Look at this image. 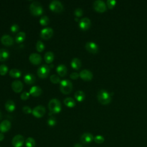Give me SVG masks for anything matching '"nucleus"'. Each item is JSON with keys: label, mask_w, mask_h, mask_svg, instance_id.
<instances>
[{"label": "nucleus", "mask_w": 147, "mask_h": 147, "mask_svg": "<svg viewBox=\"0 0 147 147\" xmlns=\"http://www.w3.org/2000/svg\"><path fill=\"white\" fill-rule=\"evenodd\" d=\"M53 34V29L50 27L44 28L41 30L40 33V36L42 39L48 40L49 39Z\"/></svg>", "instance_id": "obj_10"}, {"label": "nucleus", "mask_w": 147, "mask_h": 147, "mask_svg": "<svg viewBox=\"0 0 147 147\" xmlns=\"http://www.w3.org/2000/svg\"><path fill=\"white\" fill-rule=\"evenodd\" d=\"M8 71V67L5 64H1L0 65V75H5Z\"/></svg>", "instance_id": "obj_35"}, {"label": "nucleus", "mask_w": 147, "mask_h": 147, "mask_svg": "<svg viewBox=\"0 0 147 147\" xmlns=\"http://www.w3.org/2000/svg\"><path fill=\"white\" fill-rule=\"evenodd\" d=\"M116 1L115 0H107V5L108 6V7L110 9H112L113 7H114L115 5H116Z\"/></svg>", "instance_id": "obj_38"}, {"label": "nucleus", "mask_w": 147, "mask_h": 147, "mask_svg": "<svg viewBox=\"0 0 147 147\" xmlns=\"http://www.w3.org/2000/svg\"><path fill=\"white\" fill-rule=\"evenodd\" d=\"M47 123L49 126H53L56 125V120L54 117H50L48 121H47Z\"/></svg>", "instance_id": "obj_36"}, {"label": "nucleus", "mask_w": 147, "mask_h": 147, "mask_svg": "<svg viewBox=\"0 0 147 147\" xmlns=\"http://www.w3.org/2000/svg\"><path fill=\"white\" fill-rule=\"evenodd\" d=\"M19 30V26L17 24H13L10 27V30L13 33H16Z\"/></svg>", "instance_id": "obj_40"}, {"label": "nucleus", "mask_w": 147, "mask_h": 147, "mask_svg": "<svg viewBox=\"0 0 147 147\" xmlns=\"http://www.w3.org/2000/svg\"><path fill=\"white\" fill-rule=\"evenodd\" d=\"M4 139V135L2 133H0V141H3Z\"/></svg>", "instance_id": "obj_43"}, {"label": "nucleus", "mask_w": 147, "mask_h": 147, "mask_svg": "<svg viewBox=\"0 0 147 147\" xmlns=\"http://www.w3.org/2000/svg\"><path fill=\"white\" fill-rule=\"evenodd\" d=\"M39 22L42 26L47 25L49 22V20L48 17H47V16H42L39 20Z\"/></svg>", "instance_id": "obj_31"}, {"label": "nucleus", "mask_w": 147, "mask_h": 147, "mask_svg": "<svg viewBox=\"0 0 147 147\" xmlns=\"http://www.w3.org/2000/svg\"><path fill=\"white\" fill-rule=\"evenodd\" d=\"M25 37H26V34H25V32H18L16 34L15 40L17 43H21V42H22L25 40Z\"/></svg>", "instance_id": "obj_28"}, {"label": "nucleus", "mask_w": 147, "mask_h": 147, "mask_svg": "<svg viewBox=\"0 0 147 147\" xmlns=\"http://www.w3.org/2000/svg\"><path fill=\"white\" fill-rule=\"evenodd\" d=\"M50 10L55 13H61L63 10V5L59 1H52L49 5Z\"/></svg>", "instance_id": "obj_6"}, {"label": "nucleus", "mask_w": 147, "mask_h": 147, "mask_svg": "<svg viewBox=\"0 0 147 147\" xmlns=\"http://www.w3.org/2000/svg\"><path fill=\"white\" fill-rule=\"evenodd\" d=\"M94 136L90 133H84L80 137V141L83 144H89L94 140Z\"/></svg>", "instance_id": "obj_15"}, {"label": "nucleus", "mask_w": 147, "mask_h": 147, "mask_svg": "<svg viewBox=\"0 0 147 147\" xmlns=\"http://www.w3.org/2000/svg\"><path fill=\"white\" fill-rule=\"evenodd\" d=\"M76 100L78 102H82L85 99V94L83 91H77L74 94Z\"/></svg>", "instance_id": "obj_26"}, {"label": "nucleus", "mask_w": 147, "mask_h": 147, "mask_svg": "<svg viewBox=\"0 0 147 147\" xmlns=\"http://www.w3.org/2000/svg\"><path fill=\"white\" fill-rule=\"evenodd\" d=\"M73 85L72 82L69 80H63L60 83V91L64 94H69L72 91Z\"/></svg>", "instance_id": "obj_3"}, {"label": "nucleus", "mask_w": 147, "mask_h": 147, "mask_svg": "<svg viewBox=\"0 0 147 147\" xmlns=\"http://www.w3.org/2000/svg\"><path fill=\"white\" fill-rule=\"evenodd\" d=\"M32 113L36 118H41L45 113V108L42 105H38L33 109Z\"/></svg>", "instance_id": "obj_7"}, {"label": "nucleus", "mask_w": 147, "mask_h": 147, "mask_svg": "<svg viewBox=\"0 0 147 147\" xmlns=\"http://www.w3.org/2000/svg\"><path fill=\"white\" fill-rule=\"evenodd\" d=\"M29 60L32 64L38 65L41 63L42 58L39 54L36 53H33L30 55Z\"/></svg>", "instance_id": "obj_13"}, {"label": "nucleus", "mask_w": 147, "mask_h": 147, "mask_svg": "<svg viewBox=\"0 0 147 147\" xmlns=\"http://www.w3.org/2000/svg\"><path fill=\"white\" fill-rule=\"evenodd\" d=\"M50 80L52 83H54V84H57V83H60L61 82L60 78L57 75H55V74L52 75L50 76Z\"/></svg>", "instance_id": "obj_33"}, {"label": "nucleus", "mask_w": 147, "mask_h": 147, "mask_svg": "<svg viewBox=\"0 0 147 147\" xmlns=\"http://www.w3.org/2000/svg\"><path fill=\"white\" fill-rule=\"evenodd\" d=\"M11 128V123L8 120H3L0 123V131L5 133L8 131Z\"/></svg>", "instance_id": "obj_18"}, {"label": "nucleus", "mask_w": 147, "mask_h": 147, "mask_svg": "<svg viewBox=\"0 0 147 147\" xmlns=\"http://www.w3.org/2000/svg\"><path fill=\"white\" fill-rule=\"evenodd\" d=\"M83 11L82 10V9L80 8H77L74 11V14L75 16H76V17H81L83 15Z\"/></svg>", "instance_id": "obj_39"}, {"label": "nucleus", "mask_w": 147, "mask_h": 147, "mask_svg": "<svg viewBox=\"0 0 147 147\" xmlns=\"http://www.w3.org/2000/svg\"><path fill=\"white\" fill-rule=\"evenodd\" d=\"M50 72V67L48 65L44 64L38 67L37 73L39 78L41 79L46 78Z\"/></svg>", "instance_id": "obj_5"}, {"label": "nucleus", "mask_w": 147, "mask_h": 147, "mask_svg": "<svg viewBox=\"0 0 147 147\" xmlns=\"http://www.w3.org/2000/svg\"><path fill=\"white\" fill-rule=\"evenodd\" d=\"M85 48L88 52L91 53H96L98 52L99 50L98 45L92 41L87 42L85 45Z\"/></svg>", "instance_id": "obj_11"}, {"label": "nucleus", "mask_w": 147, "mask_h": 147, "mask_svg": "<svg viewBox=\"0 0 147 147\" xmlns=\"http://www.w3.org/2000/svg\"><path fill=\"white\" fill-rule=\"evenodd\" d=\"M30 13L34 16H38L42 14L43 9L41 3L37 1L33 2L29 7Z\"/></svg>", "instance_id": "obj_4"}, {"label": "nucleus", "mask_w": 147, "mask_h": 147, "mask_svg": "<svg viewBox=\"0 0 147 147\" xmlns=\"http://www.w3.org/2000/svg\"><path fill=\"white\" fill-rule=\"evenodd\" d=\"M0 147H1V146H0Z\"/></svg>", "instance_id": "obj_46"}, {"label": "nucleus", "mask_w": 147, "mask_h": 147, "mask_svg": "<svg viewBox=\"0 0 147 147\" xmlns=\"http://www.w3.org/2000/svg\"><path fill=\"white\" fill-rule=\"evenodd\" d=\"M42 93V90L41 88L37 86H33L30 88L29 90V94L32 96L34 97H37L40 96Z\"/></svg>", "instance_id": "obj_19"}, {"label": "nucleus", "mask_w": 147, "mask_h": 147, "mask_svg": "<svg viewBox=\"0 0 147 147\" xmlns=\"http://www.w3.org/2000/svg\"><path fill=\"white\" fill-rule=\"evenodd\" d=\"M24 82L28 84H32L36 80L35 76L32 74H27L24 76Z\"/></svg>", "instance_id": "obj_23"}, {"label": "nucleus", "mask_w": 147, "mask_h": 147, "mask_svg": "<svg viewBox=\"0 0 147 147\" xmlns=\"http://www.w3.org/2000/svg\"><path fill=\"white\" fill-rule=\"evenodd\" d=\"M79 76L83 80L86 81L91 80L93 77L92 73L88 69H83L81 71L79 74Z\"/></svg>", "instance_id": "obj_14"}, {"label": "nucleus", "mask_w": 147, "mask_h": 147, "mask_svg": "<svg viewBox=\"0 0 147 147\" xmlns=\"http://www.w3.org/2000/svg\"><path fill=\"white\" fill-rule=\"evenodd\" d=\"M9 51L5 49L1 48L0 49V61H5L9 57Z\"/></svg>", "instance_id": "obj_21"}, {"label": "nucleus", "mask_w": 147, "mask_h": 147, "mask_svg": "<svg viewBox=\"0 0 147 147\" xmlns=\"http://www.w3.org/2000/svg\"><path fill=\"white\" fill-rule=\"evenodd\" d=\"M5 109L8 112H13L16 109V105L12 100H7L5 103Z\"/></svg>", "instance_id": "obj_24"}, {"label": "nucleus", "mask_w": 147, "mask_h": 147, "mask_svg": "<svg viewBox=\"0 0 147 147\" xmlns=\"http://www.w3.org/2000/svg\"><path fill=\"white\" fill-rule=\"evenodd\" d=\"M29 95H30L29 92H28L27 91H24L21 93V94L20 95V98L22 100H26L29 98Z\"/></svg>", "instance_id": "obj_37"}, {"label": "nucleus", "mask_w": 147, "mask_h": 147, "mask_svg": "<svg viewBox=\"0 0 147 147\" xmlns=\"http://www.w3.org/2000/svg\"><path fill=\"white\" fill-rule=\"evenodd\" d=\"M2 118V113H1V111H0V119Z\"/></svg>", "instance_id": "obj_45"}, {"label": "nucleus", "mask_w": 147, "mask_h": 147, "mask_svg": "<svg viewBox=\"0 0 147 147\" xmlns=\"http://www.w3.org/2000/svg\"><path fill=\"white\" fill-rule=\"evenodd\" d=\"M54 60V54L52 52H47L44 55V60L48 63H51Z\"/></svg>", "instance_id": "obj_27"}, {"label": "nucleus", "mask_w": 147, "mask_h": 147, "mask_svg": "<svg viewBox=\"0 0 147 147\" xmlns=\"http://www.w3.org/2000/svg\"><path fill=\"white\" fill-rule=\"evenodd\" d=\"M1 43L5 46H11L14 43L13 38L8 34H5L1 38Z\"/></svg>", "instance_id": "obj_16"}, {"label": "nucleus", "mask_w": 147, "mask_h": 147, "mask_svg": "<svg viewBox=\"0 0 147 147\" xmlns=\"http://www.w3.org/2000/svg\"><path fill=\"white\" fill-rule=\"evenodd\" d=\"M93 7L98 12H104L106 10V5L105 3L101 0H96L93 3Z\"/></svg>", "instance_id": "obj_8"}, {"label": "nucleus", "mask_w": 147, "mask_h": 147, "mask_svg": "<svg viewBox=\"0 0 147 147\" xmlns=\"http://www.w3.org/2000/svg\"><path fill=\"white\" fill-rule=\"evenodd\" d=\"M94 140L96 144H102L105 141V138L103 136L101 135H97L95 137H94Z\"/></svg>", "instance_id": "obj_34"}, {"label": "nucleus", "mask_w": 147, "mask_h": 147, "mask_svg": "<svg viewBox=\"0 0 147 147\" xmlns=\"http://www.w3.org/2000/svg\"><path fill=\"white\" fill-rule=\"evenodd\" d=\"M79 28L83 30H86L88 29L91 26V21L87 17L82 18L79 23Z\"/></svg>", "instance_id": "obj_12"}, {"label": "nucleus", "mask_w": 147, "mask_h": 147, "mask_svg": "<svg viewBox=\"0 0 147 147\" xmlns=\"http://www.w3.org/2000/svg\"><path fill=\"white\" fill-rule=\"evenodd\" d=\"M74 147H82V145H80V144H75L74 146Z\"/></svg>", "instance_id": "obj_44"}, {"label": "nucleus", "mask_w": 147, "mask_h": 147, "mask_svg": "<svg viewBox=\"0 0 147 147\" xmlns=\"http://www.w3.org/2000/svg\"><path fill=\"white\" fill-rule=\"evenodd\" d=\"M9 75L13 78H18L21 76V72L18 69H11L9 71Z\"/></svg>", "instance_id": "obj_29"}, {"label": "nucleus", "mask_w": 147, "mask_h": 147, "mask_svg": "<svg viewBox=\"0 0 147 147\" xmlns=\"http://www.w3.org/2000/svg\"><path fill=\"white\" fill-rule=\"evenodd\" d=\"M35 140L32 137H28L25 140L26 147H35Z\"/></svg>", "instance_id": "obj_30"}, {"label": "nucleus", "mask_w": 147, "mask_h": 147, "mask_svg": "<svg viewBox=\"0 0 147 147\" xmlns=\"http://www.w3.org/2000/svg\"><path fill=\"white\" fill-rule=\"evenodd\" d=\"M22 111L25 114H30V113H32V110L31 108L28 106H24L22 108Z\"/></svg>", "instance_id": "obj_41"}, {"label": "nucleus", "mask_w": 147, "mask_h": 147, "mask_svg": "<svg viewBox=\"0 0 147 147\" xmlns=\"http://www.w3.org/2000/svg\"><path fill=\"white\" fill-rule=\"evenodd\" d=\"M56 72L61 77H64L67 74V68L64 64H59L56 68Z\"/></svg>", "instance_id": "obj_20"}, {"label": "nucleus", "mask_w": 147, "mask_h": 147, "mask_svg": "<svg viewBox=\"0 0 147 147\" xmlns=\"http://www.w3.org/2000/svg\"><path fill=\"white\" fill-rule=\"evenodd\" d=\"M113 93L110 94L107 91L102 89L99 90L97 94L98 101L102 105H107L111 100V95Z\"/></svg>", "instance_id": "obj_1"}, {"label": "nucleus", "mask_w": 147, "mask_h": 147, "mask_svg": "<svg viewBox=\"0 0 147 147\" xmlns=\"http://www.w3.org/2000/svg\"><path fill=\"white\" fill-rule=\"evenodd\" d=\"M64 103L66 106H67L68 107H70V108L75 107V105H76L75 100L71 97L66 98L64 100Z\"/></svg>", "instance_id": "obj_25"}, {"label": "nucleus", "mask_w": 147, "mask_h": 147, "mask_svg": "<svg viewBox=\"0 0 147 147\" xmlns=\"http://www.w3.org/2000/svg\"><path fill=\"white\" fill-rule=\"evenodd\" d=\"M79 74L77 72H73L70 75V78L73 80L77 79L79 78Z\"/></svg>", "instance_id": "obj_42"}, {"label": "nucleus", "mask_w": 147, "mask_h": 147, "mask_svg": "<svg viewBox=\"0 0 147 147\" xmlns=\"http://www.w3.org/2000/svg\"><path fill=\"white\" fill-rule=\"evenodd\" d=\"M82 65V63L81 61L78 58H74L71 61V66L74 69L78 70Z\"/></svg>", "instance_id": "obj_22"}, {"label": "nucleus", "mask_w": 147, "mask_h": 147, "mask_svg": "<svg viewBox=\"0 0 147 147\" xmlns=\"http://www.w3.org/2000/svg\"><path fill=\"white\" fill-rule=\"evenodd\" d=\"M36 47L37 51L39 52H42L44 51V49H45V45H44V43L40 40L37 41V42L36 43Z\"/></svg>", "instance_id": "obj_32"}, {"label": "nucleus", "mask_w": 147, "mask_h": 147, "mask_svg": "<svg viewBox=\"0 0 147 147\" xmlns=\"http://www.w3.org/2000/svg\"><path fill=\"white\" fill-rule=\"evenodd\" d=\"M24 138L22 135L17 134L13 138L11 144L14 147H21L24 145Z\"/></svg>", "instance_id": "obj_9"}, {"label": "nucleus", "mask_w": 147, "mask_h": 147, "mask_svg": "<svg viewBox=\"0 0 147 147\" xmlns=\"http://www.w3.org/2000/svg\"><path fill=\"white\" fill-rule=\"evenodd\" d=\"M48 108L52 114H57L61 110V105L59 100L56 98L52 99L48 103Z\"/></svg>", "instance_id": "obj_2"}, {"label": "nucleus", "mask_w": 147, "mask_h": 147, "mask_svg": "<svg viewBox=\"0 0 147 147\" xmlns=\"http://www.w3.org/2000/svg\"><path fill=\"white\" fill-rule=\"evenodd\" d=\"M23 84L20 80H14L11 83V88L13 90L17 93L20 92L23 89Z\"/></svg>", "instance_id": "obj_17"}]
</instances>
